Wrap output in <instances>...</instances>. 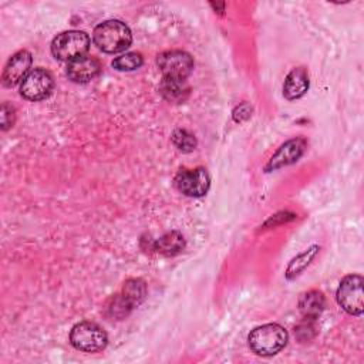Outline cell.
Segmentation results:
<instances>
[{
	"mask_svg": "<svg viewBox=\"0 0 364 364\" xmlns=\"http://www.w3.org/2000/svg\"><path fill=\"white\" fill-rule=\"evenodd\" d=\"M92 38L101 51L114 54L131 46L132 34L129 27L121 20H105L94 28Z\"/></svg>",
	"mask_w": 364,
	"mask_h": 364,
	"instance_id": "obj_1",
	"label": "cell"
},
{
	"mask_svg": "<svg viewBox=\"0 0 364 364\" xmlns=\"http://www.w3.org/2000/svg\"><path fill=\"white\" fill-rule=\"evenodd\" d=\"M253 353L269 357L277 354L287 344V331L276 323H269L253 328L247 337Z\"/></svg>",
	"mask_w": 364,
	"mask_h": 364,
	"instance_id": "obj_2",
	"label": "cell"
},
{
	"mask_svg": "<svg viewBox=\"0 0 364 364\" xmlns=\"http://www.w3.org/2000/svg\"><path fill=\"white\" fill-rule=\"evenodd\" d=\"M90 48V37L80 30H70L57 34L51 43V53L61 61H73L85 55Z\"/></svg>",
	"mask_w": 364,
	"mask_h": 364,
	"instance_id": "obj_3",
	"label": "cell"
},
{
	"mask_svg": "<svg viewBox=\"0 0 364 364\" xmlns=\"http://www.w3.org/2000/svg\"><path fill=\"white\" fill-rule=\"evenodd\" d=\"M70 343L80 351L97 353L105 348L108 337L98 324L91 321H81L71 328Z\"/></svg>",
	"mask_w": 364,
	"mask_h": 364,
	"instance_id": "obj_4",
	"label": "cell"
},
{
	"mask_svg": "<svg viewBox=\"0 0 364 364\" xmlns=\"http://www.w3.org/2000/svg\"><path fill=\"white\" fill-rule=\"evenodd\" d=\"M337 303L340 307L353 316H361L364 310L363 300V277L360 274L346 276L337 289Z\"/></svg>",
	"mask_w": 364,
	"mask_h": 364,
	"instance_id": "obj_5",
	"label": "cell"
},
{
	"mask_svg": "<svg viewBox=\"0 0 364 364\" xmlns=\"http://www.w3.org/2000/svg\"><path fill=\"white\" fill-rule=\"evenodd\" d=\"M156 64L164 78L186 80L193 70V58L182 50H169L158 55Z\"/></svg>",
	"mask_w": 364,
	"mask_h": 364,
	"instance_id": "obj_6",
	"label": "cell"
},
{
	"mask_svg": "<svg viewBox=\"0 0 364 364\" xmlns=\"http://www.w3.org/2000/svg\"><path fill=\"white\" fill-rule=\"evenodd\" d=\"M175 186L186 196L200 198L206 195L210 186V178L205 168L181 169L175 176Z\"/></svg>",
	"mask_w": 364,
	"mask_h": 364,
	"instance_id": "obj_7",
	"label": "cell"
},
{
	"mask_svg": "<svg viewBox=\"0 0 364 364\" xmlns=\"http://www.w3.org/2000/svg\"><path fill=\"white\" fill-rule=\"evenodd\" d=\"M54 87L51 74L44 68L31 70L20 84V94L30 101H40L47 98Z\"/></svg>",
	"mask_w": 364,
	"mask_h": 364,
	"instance_id": "obj_8",
	"label": "cell"
},
{
	"mask_svg": "<svg viewBox=\"0 0 364 364\" xmlns=\"http://www.w3.org/2000/svg\"><path fill=\"white\" fill-rule=\"evenodd\" d=\"M31 61H33L31 54L27 50H20L16 54H13L3 70V75H1L3 85L11 88L18 82H21L26 78V75L30 73L28 70L31 67Z\"/></svg>",
	"mask_w": 364,
	"mask_h": 364,
	"instance_id": "obj_9",
	"label": "cell"
},
{
	"mask_svg": "<svg viewBox=\"0 0 364 364\" xmlns=\"http://www.w3.org/2000/svg\"><path fill=\"white\" fill-rule=\"evenodd\" d=\"M101 71V64L95 57L82 55L68 63L67 75L73 82H88L94 80Z\"/></svg>",
	"mask_w": 364,
	"mask_h": 364,
	"instance_id": "obj_10",
	"label": "cell"
},
{
	"mask_svg": "<svg viewBox=\"0 0 364 364\" xmlns=\"http://www.w3.org/2000/svg\"><path fill=\"white\" fill-rule=\"evenodd\" d=\"M306 149V141L303 138H294L287 142H284L270 158L266 169L274 171L279 168H283L286 165H290L296 162Z\"/></svg>",
	"mask_w": 364,
	"mask_h": 364,
	"instance_id": "obj_11",
	"label": "cell"
},
{
	"mask_svg": "<svg viewBox=\"0 0 364 364\" xmlns=\"http://www.w3.org/2000/svg\"><path fill=\"white\" fill-rule=\"evenodd\" d=\"M307 90H309V74H307V71L303 67L293 68L284 80L283 95L287 100H297V98L303 97Z\"/></svg>",
	"mask_w": 364,
	"mask_h": 364,
	"instance_id": "obj_12",
	"label": "cell"
},
{
	"mask_svg": "<svg viewBox=\"0 0 364 364\" xmlns=\"http://www.w3.org/2000/svg\"><path fill=\"white\" fill-rule=\"evenodd\" d=\"M326 307V297L318 290L304 291L299 299V310L304 318L316 320Z\"/></svg>",
	"mask_w": 364,
	"mask_h": 364,
	"instance_id": "obj_13",
	"label": "cell"
},
{
	"mask_svg": "<svg viewBox=\"0 0 364 364\" xmlns=\"http://www.w3.org/2000/svg\"><path fill=\"white\" fill-rule=\"evenodd\" d=\"M159 91L162 97L169 102H183L189 95V85L186 80H173V78H162L159 84Z\"/></svg>",
	"mask_w": 364,
	"mask_h": 364,
	"instance_id": "obj_14",
	"label": "cell"
},
{
	"mask_svg": "<svg viewBox=\"0 0 364 364\" xmlns=\"http://www.w3.org/2000/svg\"><path fill=\"white\" fill-rule=\"evenodd\" d=\"M185 247V239L179 232H169L151 242V249L165 256L178 255Z\"/></svg>",
	"mask_w": 364,
	"mask_h": 364,
	"instance_id": "obj_15",
	"label": "cell"
},
{
	"mask_svg": "<svg viewBox=\"0 0 364 364\" xmlns=\"http://www.w3.org/2000/svg\"><path fill=\"white\" fill-rule=\"evenodd\" d=\"M121 296L129 304L131 309L139 306L146 296V284L142 279H128L124 283Z\"/></svg>",
	"mask_w": 364,
	"mask_h": 364,
	"instance_id": "obj_16",
	"label": "cell"
},
{
	"mask_svg": "<svg viewBox=\"0 0 364 364\" xmlns=\"http://www.w3.org/2000/svg\"><path fill=\"white\" fill-rule=\"evenodd\" d=\"M144 64V58L139 53H125L112 61V67L118 71H134Z\"/></svg>",
	"mask_w": 364,
	"mask_h": 364,
	"instance_id": "obj_17",
	"label": "cell"
},
{
	"mask_svg": "<svg viewBox=\"0 0 364 364\" xmlns=\"http://www.w3.org/2000/svg\"><path fill=\"white\" fill-rule=\"evenodd\" d=\"M171 138L173 145L182 152H191L196 146V138L186 129H175Z\"/></svg>",
	"mask_w": 364,
	"mask_h": 364,
	"instance_id": "obj_18",
	"label": "cell"
},
{
	"mask_svg": "<svg viewBox=\"0 0 364 364\" xmlns=\"http://www.w3.org/2000/svg\"><path fill=\"white\" fill-rule=\"evenodd\" d=\"M316 246L314 247H311V249H309V250H306L304 253H301V255H299L290 264H289V267H287V277L290 279V277H293V276H297L299 274V272H301L309 263H310V260L314 257V255H316Z\"/></svg>",
	"mask_w": 364,
	"mask_h": 364,
	"instance_id": "obj_19",
	"label": "cell"
},
{
	"mask_svg": "<svg viewBox=\"0 0 364 364\" xmlns=\"http://www.w3.org/2000/svg\"><path fill=\"white\" fill-rule=\"evenodd\" d=\"M14 108L9 104H3L1 105V129L6 131L7 128H10L14 124Z\"/></svg>",
	"mask_w": 364,
	"mask_h": 364,
	"instance_id": "obj_20",
	"label": "cell"
}]
</instances>
